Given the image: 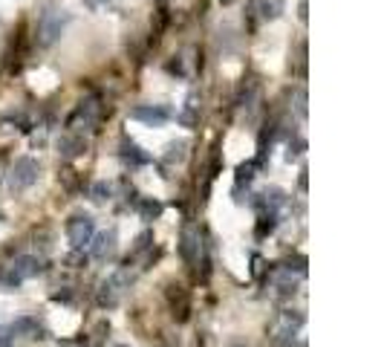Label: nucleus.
Wrapping results in <instances>:
<instances>
[{"label":"nucleus","instance_id":"4468645a","mask_svg":"<svg viewBox=\"0 0 384 347\" xmlns=\"http://www.w3.org/2000/svg\"><path fill=\"white\" fill-rule=\"evenodd\" d=\"M197 110H200V105H197V96H188V102H185V110L179 113V122L185 124V128H194V124H197Z\"/></svg>","mask_w":384,"mask_h":347},{"label":"nucleus","instance_id":"f3484780","mask_svg":"<svg viewBox=\"0 0 384 347\" xmlns=\"http://www.w3.org/2000/svg\"><path fill=\"white\" fill-rule=\"evenodd\" d=\"M110 194H113V185L110 182H95V188H92V197L95 200L104 203V200H110Z\"/></svg>","mask_w":384,"mask_h":347},{"label":"nucleus","instance_id":"f03ea898","mask_svg":"<svg viewBox=\"0 0 384 347\" xmlns=\"http://www.w3.org/2000/svg\"><path fill=\"white\" fill-rule=\"evenodd\" d=\"M131 283H133V275L131 269H116L113 275H107L102 281V287H99V304L102 307H113L119 304V298L131 290Z\"/></svg>","mask_w":384,"mask_h":347},{"label":"nucleus","instance_id":"6ab92c4d","mask_svg":"<svg viewBox=\"0 0 384 347\" xmlns=\"http://www.w3.org/2000/svg\"><path fill=\"white\" fill-rule=\"evenodd\" d=\"M153 240V235L150 232H142L139 237H136V252H142V249H148V243Z\"/></svg>","mask_w":384,"mask_h":347},{"label":"nucleus","instance_id":"6e6552de","mask_svg":"<svg viewBox=\"0 0 384 347\" xmlns=\"http://www.w3.org/2000/svg\"><path fill=\"white\" fill-rule=\"evenodd\" d=\"M90 252H92V258H95V261H107V258H113V252H116V232H113V229H107V232L92 235V240H90Z\"/></svg>","mask_w":384,"mask_h":347},{"label":"nucleus","instance_id":"20e7f679","mask_svg":"<svg viewBox=\"0 0 384 347\" xmlns=\"http://www.w3.org/2000/svg\"><path fill=\"white\" fill-rule=\"evenodd\" d=\"M41 269L44 266H41V261L35 255H20V258H15V264H9L4 269V283H6V287H18V283L41 275Z\"/></svg>","mask_w":384,"mask_h":347},{"label":"nucleus","instance_id":"9b49d317","mask_svg":"<svg viewBox=\"0 0 384 347\" xmlns=\"http://www.w3.org/2000/svg\"><path fill=\"white\" fill-rule=\"evenodd\" d=\"M99 113H102L99 99L90 96V99H84V102L78 105V110H76V116L70 119V124H76V122H81V119H84V124H92L95 119H99Z\"/></svg>","mask_w":384,"mask_h":347},{"label":"nucleus","instance_id":"9d476101","mask_svg":"<svg viewBox=\"0 0 384 347\" xmlns=\"http://www.w3.org/2000/svg\"><path fill=\"white\" fill-rule=\"evenodd\" d=\"M84 151H87V142H84L81 136L67 134V136L58 139V153L64 156V160H76V156H81Z\"/></svg>","mask_w":384,"mask_h":347},{"label":"nucleus","instance_id":"ddd939ff","mask_svg":"<svg viewBox=\"0 0 384 347\" xmlns=\"http://www.w3.org/2000/svg\"><path fill=\"white\" fill-rule=\"evenodd\" d=\"M15 333H23L26 339H44V327L35 319H18L15 322Z\"/></svg>","mask_w":384,"mask_h":347},{"label":"nucleus","instance_id":"39448f33","mask_svg":"<svg viewBox=\"0 0 384 347\" xmlns=\"http://www.w3.org/2000/svg\"><path fill=\"white\" fill-rule=\"evenodd\" d=\"M92 235H95V220H92L90 214H76V217H70L67 237H70V246H73L76 252H81L84 246H90Z\"/></svg>","mask_w":384,"mask_h":347},{"label":"nucleus","instance_id":"a211bd4d","mask_svg":"<svg viewBox=\"0 0 384 347\" xmlns=\"http://www.w3.org/2000/svg\"><path fill=\"white\" fill-rule=\"evenodd\" d=\"M124 156H127V160H133V163H148V156L139 153L136 145H124Z\"/></svg>","mask_w":384,"mask_h":347},{"label":"nucleus","instance_id":"5701e85b","mask_svg":"<svg viewBox=\"0 0 384 347\" xmlns=\"http://www.w3.org/2000/svg\"><path fill=\"white\" fill-rule=\"evenodd\" d=\"M220 4H222V6H232V4H234V0H220Z\"/></svg>","mask_w":384,"mask_h":347},{"label":"nucleus","instance_id":"412c9836","mask_svg":"<svg viewBox=\"0 0 384 347\" xmlns=\"http://www.w3.org/2000/svg\"><path fill=\"white\" fill-rule=\"evenodd\" d=\"M298 113L306 116V93H298Z\"/></svg>","mask_w":384,"mask_h":347},{"label":"nucleus","instance_id":"423d86ee","mask_svg":"<svg viewBox=\"0 0 384 347\" xmlns=\"http://www.w3.org/2000/svg\"><path fill=\"white\" fill-rule=\"evenodd\" d=\"M64 23H67V15L61 12H44L41 23H38V44L41 47H52L58 41V35L64 33Z\"/></svg>","mask_w":384,"mask_h":347},{"label":"nucleus","instance_id":"f8f14e48","mask_svg":"<svg viewBox=\"0 0 384 347\" xmlns=\"http://www.w3.org/2000/svg\"><path fill=\"white\" fill-rule=\"evenodd\" d=\"M286 0H258V12L263 20H277L283 15Z\"/></svg>","mask_w":384,"mask_h":347},{"label":"nucleus","instance_id":"7ed1b4c3","mask_svg":"<svg viewBox=\"0 0 384 347\" xmlns=\"http://www.w3.org/2000/svg\"><path fill=\"white\" fill-rule=\"evenodd\" d=\"M38 174H41L38 163L32 160V156H20V160L12 165V171H9V192H15V194L26 192V188H32L38 182Z\"/></svg>","mask_w":384,"mask_h":347},{"label":"nucleus","instance_id":"0eeeda50","mask_svg":"<svg viewBox=\"0 0 384 347\" xmlns=\"http://www.w3.org/2000/svg\"><path fill=\"white\" fill-rule=\"evenodd\" d=\"M131 119L145 122V124H150V128H162V124L171 119V110L162 107V105H139V107L131 110Z\"/></svg>","mask_w":384,"mask_h":347},{"label":"nucleus","instance_id":"f257e3e1","mask_svg":"<svg viewBox=\"0 0 384 347\" xmlns=\"http://www.w3.org/2000/svg\"><path fill=\"white\" fill-rule=\"evenodd\" d=\"M301 324H304V315L301 312H295V310L277 312V319L269 327V336H272L275 347H295V336H298Z\"/></svg>","mask_w":384,"mask_h":347},{"label":"nucleus","instance_id":"1a4fd4ad","mask_svg":"<svg viewBox=\"0 0 384 347\" xmlns=\"http://www.w3.org/2000/svg\"><path fill=\"white\" fill-rule=\"evenodd\" d=\"M179 252H182V258H185L188 264L197 261V255H200V229H197V226H185Z\"/></svg>","mask_w":384,"mask_h":347},{"label":"nucleus","instance_id":"4be33fe9","mask_svg":"<svg viewBox=\"0 0 384 347\" xmlns=\"http://www.w3.org/2000/svg\"><path fill=\"white\" fill-rule=\"evenodd\" d=\"M251 171H254V165L248 163V165H240V171H237V174H240V180H248V177H251Z\"/></svg>","mask_w":384,"mask_h":347},{"label":"nucleus","instance_id":"2eb2a0df","mask_svg":"<svg viewBox=\"0 0 384 347\" xmlns=\"http://www.w3.org/2000/svg\"><path fill=\"white\" fill-rule=\"evenodd\" d=\"M185 148H188V142H171L168 151H165V160L168 163H182L185 160Z\"/></svg>","mask_w":384,"mask_h":347},{"label":"nucleus","instance_id":"dca6fc26","mask_svg":"<svg viewBox=\"0 0 384 347\" xmlns=\"http://www.w3.org/2000/svg\"><path fill=\"white\" fill-rule=\"evenodd\" d=\"M139 214H142L145 220H153V217H159V214H162V203H156V200H142V206H139Z\"/></svg>","mask_w":384,"mask_h":347},{"label":"nucleus","instance_id":"b1692460","mask_svg":"<svg viewBox=\"0 0 384 347\" xmlns=\"http://www.w3.org/2000/svg\"><path fill=\"white\" fill-rule=\"evenodd\" d=\"M237 347H243V344H237Z\"/></svg>","mask_w":384,"mask_h":347},{"label":"nucleus","instance_id":"aec40b11","mask_svg":"<svg viewBox=\"0 0 384 347\" xmlns=\"http://www.w3.org/2000/svg\"><path fill=\"white\" fill-rule=\"evenodd\" d=\"M0 347H12V330L0 327Z\"/></svg>","mask_w":384,"mask_h":347}]
</instances>
